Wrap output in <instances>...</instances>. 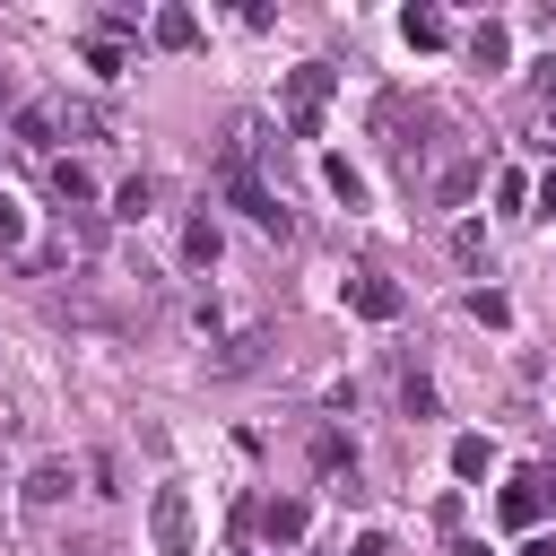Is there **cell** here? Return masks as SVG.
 Instances as JSON below:
<instances>
[{"label":"cell","instance_id":"obj_16","mask_svg":"<svg viewBox=\"0 0 556 556\" xmlns=\"http://www.w3.org/2000/svg\"><path fill=\"white\" fill-rule=\"evenodd\" d=\"M321 182H330V191H339V200H348V208H356V200H365V174H356V165H348V156H321Z\"/></svg>","mask_w":556,"mask_h":556},{"label":"cell","instance_id":"obj_24","mask_svg":"<svg viewBox=\"0 0 556 556\" xmlns=\"http://www.w3.org/2000/svg\"><path fill=\"white\" fill-rule=\"evenodd\" d=\"M521 556H556V539H521Z\"/></svg>","mask_w":556,"mask_h":556},{"label":"cell","instance_id":"obj_4","mask_svg":"<svg viewBox=\"0 0 556 556\" xmlns=\"http://www.w3.org/2000/svg\"><path fill=\"white\" fill-rule=\"evenodd\" d=\"M70 486H78V469L52 452V460H35V469H26V486H17V495H26V513H61V504H70Z\"/></svg>","mask_w":556,"mask_h":556},{"label":"cell","instance_id":"obj_18","mask_svg":"<svg viewBox=\"0 0 556 556\" xmlns=\"http://www.w3.org/2000/svg\"><path fill=\"white\" fill-rule=\"evenodd\" d=\"M87 495H122V469H113V452H87Z\"/></svg>","mask_w":556,"mask_h":556},{"label":"cell","instance_id":"obj_10","mask_svg":"<svg viewBox=\"0 0 556 556\" xmlns=\"http://www.w3.org/2000/svg\"><path fill=\"white\" fill-rule=\"evenodd\" d=\"M400 35H408L417 52H443V43H452V17H443V9H400Z\"/></svg>","mask_w":556,"mask_h":556},{"label":"cell","instance_id":"obj_25","mask_svg":"<svg viewBox=\"0 0 556 556\" xmlns=\"http://www.w3.org/2000/svg\"><path fill=\"white\" fill-rule=\"evenodd\" d=\"M539 87H547V104H556V61H539Z\"/></svg>","mask_w":556,"mask_h":556},{"label":"cell","instance_id":"obj_17","mask_svg":"<svg viewBox=\"0 0 556 556\" xmlns=\"http://www.w3.org/2000/svg\"><path fill=\"white\" fill-rule=\"evenodd\" d=\"M452 261L478 269V261H486V226H452Z\"/></svg>","mask_w":556,"mask_h":556},{"label":"cell","instance_id":"obj_7","mask_svg":"<svg viewBox=\"0 0 556 556\" xmlns=\"http://www.w3.org/2000/svg\"><path fill=\"white\" fill-rule=\"evenodd\" d=\"M304 530H313V504H304V495H278V504H261V539H269V547H295Z\"/></svg>","mask_w":556,"mask_h":556},{"label":"cell","instance_id":"obj_15","mask_svg":"<svg viewBox=\"0 0 556 556\" xmlns=\"http://www.w3.org/2000/svg\"><path fill=\"white\" fill-rule=\"evenodd\" d=\"M452 469H460V478H486V469H495V443H486V434H460V443H452Z\"/></svg>","mask_w":556,"mask_h":556},{"label":"cell","instance_id":"obj_14","mask_svg":"<svg viewBox=\"0 0 556 556\" xmlns=\"http://www.w3.org/2000/svg\"><path fill=\"white\" fill-rule=\"evenodd\" d=\"M148 208H156V182H148V174H130V182L113 191V217H130V226H139Z\"/></svg>","mask_w":556,"mask_h":556},{"label":"cell","instance_id":"obj_26","mask_svg":"<svg viewBox=\"0 0 556 556\" xmlns=\"http://www.w3.org/2000/svg\"><path fill=\"white\" fill-rule=\"evenodd\" d=\"M452 556H486V547H478V539H460V547H452Z\"/></svg>","mask_w":556,"mask_h":556},{"label":"cell","instance_id":"obj_21","mask_svg":"<svg viewBox=\"0 0 556 556\" xmlns=\"http://www.w3.org/2000/svg\"><path fill=\"white\" fill-rule=\"evenodd\" d=\"M0 243H26V208H17L9 191H0Z\"/></svg>","mask_w":556,"mask_h":556},{"label":"cell","instance_id":"obj_13","mask_svg":"<svg viewBox=\"0 0 556 556\" xmlns=\"http://www.w3.org/2000/svg\"><path fill=\"white\" fill-rule=\"evenodd\" d=\"M469 61H478V70H504V61H513V35H504V26L486 17V26L469 35Z\"/></svg>","mask_w":556,"mask_h":556},{"label":"cell","instance_id":"obj_20","mask_svg":"<svg viewBox=\"0 0 556 556\" xmlns=\"http://www.w3.org/2000/svg\"><path fill=\"white\" fill-rule=\"evenodd\" d=\"M87 70L96 78H122V43H87Z\"/></svg>","mask_w":556,"mask_h":556},{"label":"cell","instance_id":"obj_5","mask_svg":"<svg viewBox=\"0 0 556 556\" xmlns=\"http://www.w3.org/2000/svg\"><path fill=\"white\" fill-rule=\"evenodd\" d=\"M400 304H408V295H400L382 269H356V278H348V313H365V321H400Z\"/></svg>","mask_w":556,"mask_h":556},{"label":"cell","instance_id":"obj_6","mask_svg":"<svg viewBox=\"0 0 556 556\" xmlns=\"http://www.w3.org/2000/svg\"><path fill=\"white\" fill-rule=\"evenodd\" d=\"M261 356H269V330H261V321H243V330H226V339H217L208 374H252Z\"/></svg>","mask_w":556,"mask_h":556},{"label":"cell","instance_id":"obj_23","mask_svg":"<svg viewBox=\"0 0 556 556\" xmlns=\"http://www.w3.org/2000/svg\"><path fill=\"white\" fill-rule=\"evenodd\" d=\"M348 556H391V547H382V539H374V530H365V539H356V547H348Z\"/></svg>","mask_w":556,"mask_h":556},{"label":"cell","instance_id":"obj_8","mask_svg":"<svg viewBox=\"0 0 556 556\" xmlns=\"http://www.w3.org/2000/svg\"><path fill=\"white\" fill-rule=\"evenodd\" d=\"M148 43H156V52H191V43H200V17H191V9H156V17H148Z\"/></svg>","mask_w":556,"mask_h":556},{"label":"cell","instance_id":"obj_1","mask_svg":"<svg viewBox=\"0 0 556 556\" xmlns=\"http://www.w3.org/2000/svg\"><path fill=\"white\" fill-rule=\"evenodd\" d=\"M330 87H339V70H330V61H304V70H287V87H278V104H287V130H295V139H321V113H330Z\"/></svg>","mask_w":556,"mask_h":556},{"label":"cell","instance_id":"obj_2","mask_svg":"<svg viewBox=\"0 0 556 556\" xmlns=\"http://www.w3.org/2000/svg\"><path fill=\"white\" fill-rule=\"evenodd\" d=\"M148 539H156V556H191L200 547V521H191V495L182 486H156L148 495Z\"/></svg>","mask_w":556,"mask_h":556},{"label":"cell","instance_id":"obj_9","mask_svg":"<svg viewBox=\"0 0 556 556\" xmlns=\"http://www.w3.org/2000/svg\"><path fill=\"white\" fill-rule=\"evenodd\" d=\"M43 174H52V200H61V208H87V200H96V174H87L78 156H52Z\"/></svg>","mask_w":556,"mask_h":556},{"label":"cell","instance_id":"obj_22","mask_svg":"<svg viewBox=\"0 0 556 556\" xmlns=\"http://www.w3.org/2000/svg\"><path fill=\"white\" fill-rule=\"evenodd\" d=\"M539 217H556V174H547V182H539Z\"/></svg>","mask_w":556,"mask_h":556},{"label":"cell","instance_id":"obj_12","mask_svg":"<svg viewBox=\"0 0 556 556\" xmlns=\"http://www.w3.org/2000/svg\"><path fill=\"white\" fill-rule=\"evenodd\" d=\"M217 252H226L217 217H191V226H182V261H191V269H217Z\"/></svg>","mask_w":556,"mask_h":556},{"label":"cell","instance_id":"obj_11","mask_svg":"<svg viewBox=\"0 0 556 556\" xmlns=\"http://www.w3.org/2000/svg\"><path fill=\"white\" fill-rule=\"evenodd\" d=\"M52 139H61V113H52V104H26V113H17V148L52 156Z\"/></svg>","mask_w":556,"mask_h":556},{"label":"cell","instance_id":"obj_19","mask_svg":"<svg viewBox=\"0 0 556 556\" xmlns=\"http://www.w3.org/2000/svg\"><path fill=\"white\" fill-rule=\"evenodd\" d=\"M469 313H478V321H486V330H504V321H513V304H504V295H495V287H478V295H469Z\"/></svg>","mask_w":556,"mask_h":556},{"label":"cell","instance_id":"obj_3","mask_svg":"<svg viewBox=\"0 0 556 556\" xmlns=\"http://www.w3.org/2000/svg\"><path fill=\"white\" fill-rule=\"evenodd\" d=\"M547 504H556V478H547V469H521V478L495 495V521H504V530H539Z\"/></svg>","mask_w":556,"mask_h":556}]
</instances>
